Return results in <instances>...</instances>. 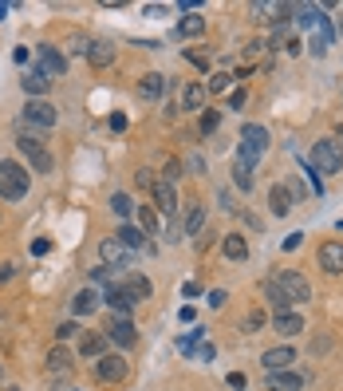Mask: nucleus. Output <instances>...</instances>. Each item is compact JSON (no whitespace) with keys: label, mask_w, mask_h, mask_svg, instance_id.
Segmentation results:
<instances>
[{"label":"nucleus","mask_w":343,"mask_h":391,"mask_svg":"<svg viewBox=\"0 0 343 391\" xmlns=\"http://www.w3.org/2000/svg\"><path fill=\"white\" fill-rule=\"evenodd\" d=\"M300 241H304V233H292V237H284V249H300Z\"/></svg>","instance_id":"obj_52"},{"label":"nucleus","mask_w":343,"mask_h":391,"mask_svg":"<svg viewBox=\"0 0 343 391\" xmlns=\"http://www.w3.org/2000/svg\"><path fill=\"white\" fill-rule=\"evenodd\" d=\"M48 249H51V241H48V237H40V241L32 245V253H36V257H44V253H48Z\"/></svg>","instance_id":"obj_51"},{"label":"nucleus","mask_w":343,"mask_h":391,"mask_svg":"<svg viewBox=\"0 0 343 391\" xmlns=\"http://www.w3.org/2000/svg\"><path fill=\"white\" fill-rule=\"evenodd\" d=\"M12 269H16V265H0V281H8V277H12Z\"/></svg>","instance_id":"obj_55"},{"label":"nucleus","mask_w":343,"mask_h":391,"mask_svg":"<svg viewBox=\"0 0 343 391\" xmlns=\"http://www.w3.org/2000/svg\"><path fill=\"white\" fill-rule=\"evenodd\" d=\"M269 206H272V214H276V218H284V214L292 209V190L276 182V186L269 190Z\"/></svg>","instance_id":"obj_30"},{"label":"nucleus","mask_w":343,"mask_h":391,"mask_svg":"<svg viewBox=\"0 0 343 391\" xmlns=\"http://www.w3.org/2000/svg\"><path fill=\"white\" fill-rule=\"evenodd\" d=\"M276 285H281L284 293H288V301H292V305H304V301H312V285H308L296 269H281V273H276Z\"/></svg>","instance_id":"obj_8"},{"label":"nucleus","mask_w":343,"mask_h":391,"mask_svg":"<svg viewBox=\"0 0 343 391\" xmlns=\"http://www.w3.org/2000/svg\"><path fill=\"white\" fill-rule=\"evenodd\" d=\"M87 48H91V36H83V32H72V36H67V51H72V56H79V51L87 56Z\"/></svg>","instance_id":"obj_40"},{"label":"nucleus","mask_w":343,"mask_h":391,"mask_svg":"<svg viewBox=\"0 0 343 391\" xmlns=\"http://www.w3.org/2000/svg\"><path fill=\"white\" fill-rule=\"evenodd\" d=\"M178 317H182V320H185V324H194V320H197V312H194V308H190V305H185V308H182V312H178Z\"/></svg>","instance_id":"obj_54"},{"label":"nucleus","mask_w":343,"mask_h":391,"mask_svg":"<svg viewBox=\"0 0 343 391\" xmlns=\"http://www.w3.org/2000/svg\"><path fill=\"white\" fill-rule=\"evenodd\" d=\"M107 340H115L119 348H135V344H138L135 320H131V317H115V320L107 324Z\"/></svg>","instance_id":"obj_10"},{"label":"nucleus","mask_w":343,"mask_h":391,"mask_svg":"<svg viewBox=\"0 0 343 391\" xmlns=\"http://www.w3.org/2000/svg\"><path fill=\"white\" fill-rule=\"evenodd\" d=\"M221 127V111H201V119H197V131L201 135H213Z\"/></svg>","instance_id":"obj_37"},{"label":"nucleus","mask_w":343,"mask_h":391,"mask_svg":"<svg viewBox=\"0 0 343 391\" xmlns=\"http://www.w3.org/2000/svg\"><path fill=\"white\" fill-rule=\"evenodd\" d=\"M99 301H103V293H95V289H79V293L72 296V312L75 317H87V312H95Z\"/></svg>","instance_id":"obj_23"},{"label":"nucleus","mask_w":343,"mask_h":391,"mask_svg":"<svg viewBox=\"0 0 343 391\" xmlns=\"http://www.w3.org/2000/svg\"><path fill=\"white\" fill-rule=\"evenodd\" d=\"M343 166V150L335 138H316V147H312V170L316 174H340Z\"/></svg>","instance_id":"obj_4"},{"label":"nucleus","mask_w":343,"mask_h":391,"mask_svg":"<svg viewBox=\"0 0 343 391\" xmlns=\"http://www.w3.org/2000/svg\"><path fill=\"white\" fill-rule=\"evenodd\" d=\"M288 13H292V4H269V0H257V4H253V16H257V20H265V24L284 20Z\"/></svg>","instance_id":"obj_24"},{"label":"nucleus","mask_w":343,"mask_h":391,"mask_svg":"<svg viewBox=\"0 0 343 391\" xmlns=\"http://www.w3.org/2000/svg\"><path fill=\"white\" fill-rule=\"evenodd\" d=\"M182 162H178V159H166V162H162V178H158V182H166V186H174V182H178V178H182Z\"/></svg>","instance_id":"obj_35"},{"label":"nucleus","mask_w":343,"mask_h":391,"mask_svg":"<svg viewBox=\"0 0 343 391\" xmlns=\"http://www.w3.org/2000/svg\"><path fill=\"white\" fill-rule=\"evenodd\" d=\"M229 107H233V111L245 107V91H229Z\"/></svg>","instance_id":"obj_49"},{"label":"nucleus","mask_w":343,"mask_h":391,"mask_svg":"<svg viewBox=\"0 0 343 391\" xmlns=\"http://www.w3.org/2000/svg\"><path fill=\"white\" fill-rule=\"evenodd\" d=\"M110 131H126V115H123V111H115V115H110Z\"/></svg>","instance_id":"obj_47"},{"label":"nucleus","mask_w":343,"mask_h":391,"mask_svg":"<svg viewBox=\"0 0 343 391\" xmlns=\"http://www.w3.org/2000/svg\"><path fill=\"white\" fill-rule=\"evenodd\" d=\"M229 87H233V75L217 72V75H213V79H209V87H206V91H213V95H225Z\"/></svg>","instance_id":"obj_39"},{"label":"nucleus","mask_w":343,"mask_h":391,"mask_svg":"<svg viewBox=\"0 0 343 391\" xmlns=\"http://www.w3.org/2000/svg\"><path fill=\"white\" fill-rule=\"evenodd\" d=\"M110 209H115V214H119L123 221H131V214H135V198L119 190V194H110Z\"/></svg>","instance_id":"obj_34"},{"label":"nucleus","mask_w":343,"mask_h":391,"mask_svg":"<svg viewBox=\"0 0 343 391\" xmlns=\"http://www.w3.org/2000/svg\"><path fill=\"white\" fill-rule=\"evenodd\" d=\"M221 253L229 257V261H245L249 257V241L241 233H225V241H221Z\"/></svg>","instance_id":"obj_29"},{"label":"nucleus","mask_w":343,"mask_h":391,"mask_svg":"<svg viewBox=\"0 0 343 391\" xmlns=\"http://www.w3.org/2000/svg\"><path fill=\"white\" fill-rule=\"evenodd\" d=\"M135 214H138V230L147 233V237H154V233H158V209L154 206H135Z\"/></svg>","instance_id":"obj_31"},{"label":"nucleus","mask_w":343,"mask_h":391,"mask_svg":"<svg viewBox=\"0 0 343 391\" xmlns=\"http://www.w3.org/2000/svg\"><path fill=\"white\" fill-rule=\"evenodd\" d=\"M201 225H206V206H201V202H190L185 214H182V233H185V237H197Z\"/></svg>","instance_id":"obj_18"},{"label":"nucleus","mask_w":343,"mask_h":391,"mask_svg":"<svg viewBox=\"0 0 343 391\" xmlns=\"http://www.w3.org/2000/svg\"><path fill=\"white\" fill-rule=\"evenodd\" d=\"M24 127H32V131H51V127H56V107H51L48 99H28L24 103Z\"/></svg>","instance_id":"obj_6"},{"label":"nucleus","mask_w":343,"mask_h":391,"mask_svg":"<svg viewBox=\"0 0 343 391\" xmlns=\"http://www.w3.org/2000/svg\"><path fill=\"white\" fill-rule=\"evenodd\" d=\"M245 383H249V379L241 376V372H233V376H229V388H233V391H245Z\"/></svg>","instance_id":"obj_50"},{"label":"nucleus","mask_w":343,"mask_h":391,"mask_svg":"<svg viewBox=\"0 0 343 391\" xmlns=\"http://www.w3.org/2000/svg\"><path fill=\"white\" fill-rule=\"evenodd\" d=\"M201 32H206V20H201V16H182V20H178V36L197 40Z\"/></svg>","instance_id":"obj_33"},{"label":"nucleus","mask_w":343,"mask_h":391,"mask_svg":"<svg viewBox=\"0 0 343 391\" xmlns=\"http://www.w3.org/2000/svg\"><path fill=\"white\" fill-rule=\"evenodd\" d=\"M103 301H107V305L115 308L119 317H131V308L138 305L135 296H131V293H126V289H123V281H110L107 289H103Z\"/></svg>","instance_id":"obj_11"},{"label":"nucleus","mask_w":343,"mask_h":391,"mask_svg":"<svg viewBox=\"0 0 343 391\" xmlns=\"http://www.w3.org/2000/svg\"><path fill=\"white\" fill-rule=\"evenodd\" d=\"M150 198H154V206H158V214H166V218H174V214H178V194H174V186L154 182Z\"/></svg>","instance_id":"obj_14"},{"label":"nucleus","mask_w":343,"mask_h":391,"mask_svg":"<svg viewBox=\"0 0 343 391\" xmlns=\"http://www.w3.org/2000/svg\"><path fill=\"white\" fill-rule=\"evenodd\" d=\"M319 16H324V8L304 4V8H296V24H300V28H312V24H319Z\"/></svg>","instance_id":"obj_36"},{"label":"nucleus","mask_w":343,"mask_h":391,"mask_svg":"<svg viewBox=\"0 0 343 391\" xmlns=\"http://www.w3.org/2000/svg\"><path fill=\"white\" fill-rule=\"evenodd\" d=\"M72 391H79V388H72Z\"/></svg>","instance_id":"obj_59"},{"label":"nucleus","mask_w":343,"mask_h":391,"mask_svg":"<svg viewBox=\"0 0 343 391\" xmlns=\"http://www.w3.org/2000/svg\"><path fill=\"white\" fill-rule=\"evenodd\" d=\"M206 83H185L182 87V107L185 111H206Z\"/></svg>","instance_id":"obj_28"},{"label":"nucleus","mask_w":343,"mask_h":391,"mask_svg":"<svg viewBox=\"0 0 343 391\" xmlns=\"http://www.w3.org/2000/svg\"><path fill=\"white\" fill-rule=\"evenodd\" d=\"M8 391H20V388H8Z\"/></svg>","instance_id":"obj_58"},{"label":"nucleus","mask_w":343,"mask_h":391,"mask_svg":"<svg viewBox=\"0 0 343 391\" xmlns=\"http://www.w3.org/2000/svg\"><path fill=\"white\" fill-rule=\"evenodd\" d=\"M75 336H79V324H75V320H63L60 328H56V340H60V344L75 340Z\"/></svg>","instance_id":"obj_41"},{"label":"nucleus","mask_w":343,"mask_h":391,"mask_svg":"<svg viewBox=\"0 0 343 391\" xmlns=\"http://www.w3.org/2000/svg\"><path fill=\"white\" fill-rule=\"evenodd\" d=\"M265 391H304V376L300 372H269Z\"/></svg>","instance_id":"obj_12"},{"label":"nucleus","mask_w":343,"mask_h":391,"mask_svg":"<svg viewBox=\"0 0 343 391\" xmlns=\"http://www.w3.org/2000/svg\"><path fill=\"white\" fill-rule=\"evenodd\" d=\"M4 16H8V4H0V20H4Z\"/></svg>","instance_id":"obj_56"},{"label":"nucleus","mask_w":343,"mask_h":391,"mask_svg":"<svg viewBox=\"0 0 343 391\" xmlns=\"http://www.w3.org/2000/svg\"><path fill=\"white\" fill-rule=\"evenodd\" d=\"M229 174H233V186H237V190H245V194L253 190V166H249V162H241V159H237V162H233V170H229Z\"/></svg>","instance_id":"obj_32"},{"label":"nucleus","mask_w":343,"mask_h":391,"mask_svg":"<svg viewBox=\"0 0 343 391\" xmlns=\"http://www.w3.org/2000/svg\"><path fill=\"white\" fill-rule=\"evenodd\" d=\"M260 364L269 367V372H288V364H296V352L284 344V348H269V352L260 356Z\"/></svg>","instance_id":"obj_16"},{"label":"nucleus","mask_w":343,"mask_h":391,"mask_svg":"<svg viewBox=\"0 0 343 391\" xmlns=\"http://www.w3.org/2000/svg\"><path fill=\"white\" fill-rule=\"evenodd\" d=\"M260 51H265V40H253V44L245 48V56H249V60H257Z\"/></svg>","instance_id":"obj_48"},{"label":"nucleus","mask_w":343,"mask_h":391,"mask_svg":"<svg viewBox=\"0 0 343 391\" xmlns=\"http://www.w3.org/2000/svg\"><path fill=\"white\" fill-rule=\"evenodd\" d=\"M28 186H32V174L20 166V162H0V198L4 202H20L28 194Z\"/></svg>","instance_id":"obj_2"},{"label":"nucleus","mask_w":343,"mask_h":391,"mask_svg":"<svg viewBox=\"0 0 343 391\" xmlns=\"http://www.w3.org/2000/svg\"><path fill=\"white\" fill-rule=\"evenodd\" d=\"M20 87H24V95H28V99H44V95H48V87H51V79L40 72V67H32V72H24Z\"/></svg>","instance_id":"obj_15"},{"label":"nucleus","mask_w":343,"mask_h":391,"mask_svg":"<svg viewBox=\"0 0 343 391\" xmlns=\"http://www.w3.org/2000/svg\"><path fill=\"white\" fill-rule=\"evenodd\" d=\"M72 352H67V348H63V344H56V348H51L48 352V376L56 379V376H72Z\"/></svg>","instance_id":"obj_17"},{"label":"nucleus","mask_w":343,"mask_h":391,"mask_svg":"<svg viewBox=\"0 0 343 391\" xmlns=\"http://www.w3.org/2000/svg\"><path fill=\"white\" fill-rule=\"evenodd\" d=\"M217 206H221V214H237L233 194H229V190H221V194H217Z\"/></svg>","instance_id":"obj_44"},{"label":"nucleus","mask_w":343,"mask_h":391,"mask_svg":"<svg viewBox=\"0 0 343 391\" xmlns=\"http://www.w3.org/2000/svg\"><path fill=\"white\" fill-rule=\"evenodd\" d=\"M36 67L48 79H60L67 72V51H60L56 44H36Z\"/></svg>","instance_id":"obj_5"},{"label":"nucleus","mask_w":343,"mask_h":391,"mask_svg":"<svg viewBox=\"0 0 343 391\" xmlns=\"http://www.w3.org/2000/svg\"><path fill=\"white\" fill-rule=\"evenodd\" d=\"M16 147L28 154V162H32V170H36V174H51L56 159L48 154V147H44V135H40V131H28V127H20V135H16Z\"/></svg>","instance_id":"obj_1"},{"label":"nucleus","mask_w":343,"mask_h":391,"mask_svg":"<svg viewBox=\"0 0 343 391\" xmlns=\"http://www.w3.org/2000/svg\"><path fill=\"white\" fill-rule=\"evenodd\" d=\"M135 182L142 186V190H154V182H158V178H154V170H147V166H142V170L135 174Z\"/></svg>","instance_id":"obj_43"},{"label":"nucleus","mask_w":343,"mask_h":391,"mask_svg":"<svg viewBox=\"0 0 343 391\" xmlns=\"http://www.w3.org/2000/svg\"><path fill=\"white\" fill-rule=\"evenodd\" d=\"M123 289H126L131 296H135L138 305H142V301H150V281L142 277V273H131V269H126V277H123Z\"/></svg>","instance_id":"obj_27"},{"label":"nucleus","mask_w":343,"mask_h":391,"mask_svg":"<svg viewBox=\"0 0 343 391\" xmlns=\"http://www.w3.org/2000/svg\"><path fill=\"white\" fill-rule=\"evenodd\" d=\"M185 174H206V162H201V154H190V159L182 162Z\"/></svg>","instance_id":"obj_42"},{"label":"nucleus","mask_w":343,"mask_h":391,"mask_svg":"<svg viewBox=\"0 0 343 391\" xmlns=\"http://www.w3.org/2000/svg\"><path fill=\"white\" fill-rule=\"evenodd\" d=\"M197 360H206V364H209V360H213V348H209V344H201V348H197Z\"/></svg>","instance_id":"obj_53"},{"label":"nucleus","mask_w":343,"mask_h":391,"mask_svg":"<svg viewBox=\"0 0 343 391\" xmlns=\"http://www.w3.org/2000/svg\"><path fill=\"white\" fill-rule=\"evenodd\" d=\"M79 356H87V360L107 356V336H103V332H87V336H79Z\"/></svg>","instance_id":"obj_20"},{"label":"nucleus","mask_w":343,"mask_h":391,"mask_svg":"<svg viewBox=\"0 0 343 391\" xmlns=\"http://www.w3.org/2000/svg\"><path fill=\"white\" fill-rule=\"evenodd\" d=\"M319 265L335 277V273H343V241H328L324 249H319Z\"/></svg>","instance_id":"obj_19"},{"label":"nucleus","mask_w":343,"mask_h":391,"mask_svg":"<svg viewBox=\"0 0 343 391\" xmlns=\"http://www.w3.org/2000/svg\"><path fill=\"white\" fill-rule=\"evenodd\" d=\"M0 379H4V367H0Z\"/></svg>","instance_id":"obj_57"},{"label":"nucleus","mask_w":343,"mask_h":391,"mask_svg":"<svg viewBox=\"0 0 343 391\" xmlns=\"http://www.w3.org/2000/svg\"><path fill=\"white\" fill-rule=\"evenodd\" d=\"M185 60L194 63V67H201V72H206V67H209V60H206V56H201V51H190V48H185Z\"/></svg>","instance_id":"obj_45"},{"label":"nucleus","mask_w":343,"mask_h":391,"mask_svg":"<svg viewBox=\"0 0 343 391\" xmlns=\"http://www.w3.org/2000/svg\"><path fill=\"white\" fill-rule=\"evenodd\" d=\"M91 367H95V379H103V383H123L126 372H131L123 356H99Z\"/></svg>","instance_id":"obj_9"},{"label":"nucleus","mask_w":343,"mask_h":391,"mask_svg":"<svg viewBox=\"0 0 343 391\" xmlns=\"http://www.w3.org/2000/svg\"><path fill=\"white\" fill-rule=\"evenodd\" d=\"M87 60L95 63V67H110V63H115V44H110V40H91Z\"/></svg>","instance_id":"obj_21"},{"label":"nucleus","mask_w":343,"mask_h":391,"mask_svg":"<svg viewBox=\"0 0 343 391\" xmlns=\"http://www.w3.org/2000/svg\"><path fill=\"white\" fill-rule=\"evenodd\" d=\"M265 320H269V317H265V308H253V312L241 320V332H260V328H265Z\"/></svg>","instance_id":"obj_38"},{"label":"nucleus","mask_w":343,"mask_h":391,"mask_svg":"<svg viewBox=\"0 0 343 391\" xmlns=\"http://www.w3.org/2000/svg\"><path fill=\"white\" fill-rule=\"evenodd\" d=\"M272 328L281 332V336H300L304 332V317L300 312H276L272 317Z\"/></svg>","instance_id":"obj_22"},{"label":"nucleus","mask_w":343,"mask_h":391,"mask_svg":"<svg viewBox=\"0 0 343 391\" xmlns=\"http://www.w3.org/2000/svg\"><path fill=\"white\" fill-rule=\"evenodd\" d=\"M265 301H269L276 312H292V301H288V293L276 285V277H269V281H265Z\"/></svg>","instance_id":"obj_26"},{"label":"nucleus","mask_w":343,"mask_h":391,"mask_svg":"<svg viewBox=\"0 0 343 391\" xmlns=\"http://www.w3.org/2000/svg\"><path fill=\"white\" fill-rule=\"evenodd\" d=\"M225 301H229V293H225V289H213V293H209V305H213V308H221Z\"/></svg>","instance_id":"obj_46"},{"label":"nucleus","mask_w":343,"mask_h":391,"mask_svg":"<svg viewBox=\"0 0 343 391\" xmlns=\"http://www.w3.org/2000/svg\"><path fill=\"white\" fill-rule=\"evenodd\" d=\"M166 87H170V79L162 72H150V75H142L138 79V95L147 99V103H158L162 95H166Z\"/></svg>","instance_id":"obj_13"},{"label":"nucleus","mask_w":343,"mask_h":391,"mask_svg":"<svg viewBox=\"0 0 343 391\" xmlns=\"http://www.w3.org/2000/svg\"><path fill=\"white\" fill-rule=\"evenodd\" d=\"M265 150H269V131H265L260 122H245V127H241V147H237V159L249 162V166H257Z\"/></svg>","instance_id":"obj_3"},{"label":"nucleus","mask_w":343,"mask_h":391,"mask_svg":"<svg viewBox=\"0 0 343 391\" xmlns=\"http://www.w3.org/2000/svg\"><path fill=\"white\" fill-rule=\"evenodd\" d=\"M99 257H103V269H131V261H135V253L119 237H107L99 245Z\"/></svg>","instance_id":"obj_7"},{"label":"nucleus","mask_w":343,"mask_h":391,"mask_svg":"<svg viewBox=\"0 0 343 391\" xmlns=\"http://www.w3.org/2000/svg\"><path fill=\"white\" fill-rule=\"evenodd\" d=\"M115 237H119V241H123L126 249H131V253H138V249H147V233L138 230V225H131V221H123Z\"/></svg>","instance_id":"obj_25"}]
</instances>
